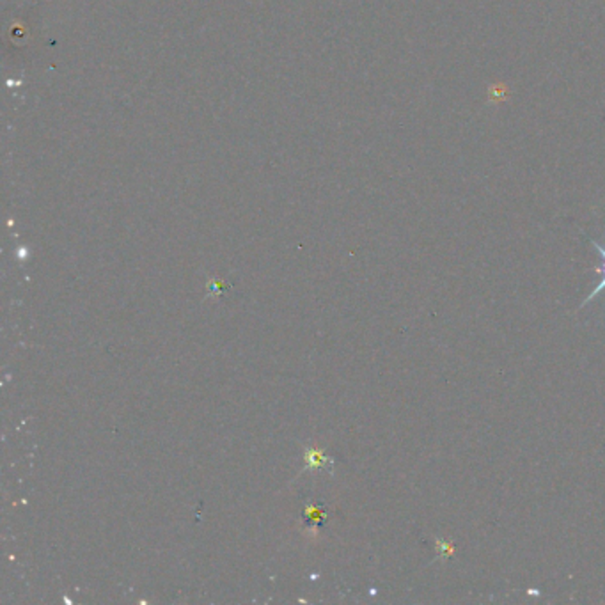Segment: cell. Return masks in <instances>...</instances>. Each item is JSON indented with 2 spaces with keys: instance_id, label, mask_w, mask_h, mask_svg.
Segmentation results:
<instances>
[{
  "instance_id": "cell-1",
  "label": "cell",
  "mask_w": 605,
  "mask_h": 605,
  "mask_svg": "<svg viewBox=\"0 0 605 605\" xmlns=\"http://www.w3.org/2000/svg\"><path fill=\"white\" fill-rule=\"evenodd\" d=\"M591 244H593V247H595V249L599 250V254H600V259H602V263L597 267V272L602 276V279H600L599 286L593 289V293H590V295H588V298H586V300L580 304V308H586V304H588V302H591L593 298H597L599 295H602V291L605 289V246L599 244V242H595V240H591Z\"/></svg>"
}]
</instances>
